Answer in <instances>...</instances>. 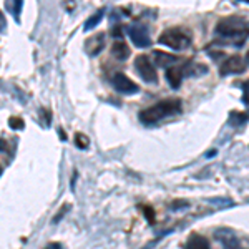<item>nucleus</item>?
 I'll list each match as a JSON object with an SVG mask.
<instances>
[{"label": "nucleus", "mask_w": 249, "mask_h": 249, "mask_svg": "<svg viewBox=\"0 0 249 249\" xmlns=\"http://www.w3.org/2000/svg\"><path fill=\"white\" fill-rule=\"evenodd\" d=\"M181 111V102L176 98H170V100H163V102H158L156 105H151L144 110L140 111V120L142 123H146V124H151V123H156L160 120L166 118L170 115H176Z\"/></svg>", "instance_id": "1"}, {"label": "nucleus", "mask_w": 249, "mask_h": 249, "mask_svg": "<svg viewBox=\"0 0 249 249\" xmlns=\"http://www.w3.org/2000/svg\"><path fill=\"white\" fill-rule=\"evenodd\" d=\"M216 34L228 40H238V45H243L249 35V25L239 17H226L218 22Z\"/></svg>", "instance_id": "2"}, {"label": "nucleus", "mask_w": 249, "mask_h": 249, "mask_svg": "<svg viewBox=\"0 0 249 249\" xmlns=\"http://www.w3.org/2000/svg\"><path fill=\"white\" fill-rule=\"evenodd\" d=\"M160 43L168 45L173 50H186L191 45V35L190 32H186L184 29L175 27V29H168L160 35Z\"/></svg>", "instance_id": "3"}, {"label": "nucleus", "mask_w": 249, "mask_h": 249, "mask_svg": "<svg viewBox=\"0 0 249 249\" xmlns=\"http://www.w3.org/2000/svg\"><path fill=\"white\" fill-rule=\"evenodd\" d=\"M135 68H136V71L140 73V77H142L146 83H156V82H158V73H156V68H155L153 63L150 62L148 55H138V57L135 58Z\"/></svg>", "instance_id": "4"}, {"label": "nucleus", "mask_w": 249, "mask_h": 249, "mask_svg": "<svg viewBox=\"0 0 249 249\" xmlns=\"http://www.w3.org/2000/svg\"><path fill=\"white\" fill-rule=\"evenodd\" d=\"M246 70V63L239 55H232L228 60H224L223 65L219 68V75L221 77H228V75H234V73H243Z\"/></svg>", "instance_id": "5"}, {"label": "nucleus", "mask_w": 249, "mask_h": 249, "mask_svg": "<svg viewBox=\"0 0 249 249\" xmlns=\"http://www.w3.org/2000/svg\"><path fill=\"white\" fill-rule=\"evenodd\" d=\"M113 87L116 91L120 93H126V95H133L140 90L138 85L131 80L130 77H126L124 73H115L113 75Z\"/></svg>", "instance_id": "6"}, {"label": "nucleus", "mask_w": 249, "mask_h": 249, "mask_svg": "<svg viewBox=\"0 0 249 249\" xmlns=\"http://www.w3.org/2000/svg\"><path fill=\"white\" fill-rule=\"evenodd\" d=\"M214 238L216 241H219V244H223L226 249H238L239 246V239L234 234V231L230 228H219L214 231Z\"/></svg>", "instance_id": "7"}, {"label": "nucleus", "mask_w": 249, "mask_h": 249, "mask_svg": "<svg viewBox=\"0 0 249 249\" xmlns=\"http://www.w3.org/2000/svg\"><path fill=\"white\" fill-rule=\"evenodd\" d=\"M105 48V34H95L93 37H90L85 42V50L90 57H96L100 52Z\"/></svg>", "instance_id": "8"}, {"label": "nucleus", "mask_w": 249, "mask_h": 249, "mask_svg": "<svg viewBox=\"0 0 249 249\" xmlns=\"http://www.w3.org/2000/svg\"><path fill=\"white\" fill-rule=\"evenodd\" d=\"M128 35H130L131 42H133L136 47H150L151 45L150 35H148V32L144 30L143 27H130Z\"/></svg>", "instance_id": "9"}, {"label": "nucleus", "mask_w": 249, "mask_h": 249, "mask_svg": "<svg viewBox=\"0 0 249 249\" xmlns=\"http://www.w3.org/2000/svg\"><path fill=\"white\" fill-rule=\"evenodd\" d=\"M111 55H113L116 60L123 62V60H126L131 55V50H130V47L126 45V42L118 38V40H115L113 45H111Z\"/></svg>", "instance_id": "10"}, {"label": "nucleus", "mask_w": 249, "mask_h": 249, "mask_svg": "<svg viewBox=\"0 0 249 249\" xmlns=\"http://www.w3.org/2000/svg\"><path fill=\"white\" fill-rule=\"evenodd\" d=\"M183 68H178V67H171L170 70H166V80L170 83L171 88L178 90L181 87V82H183Z\"/></svg>", "instance_id": "11"}, {"label": "nucleus", "mask_w": 249, "mask_h": 249, "mask_svg": "<svg viewBox=\"0 0 249 249\" xmlns=\"http://www.w3.org/2000/svg\"><path fill=\"white\" fill-rule=\"evenodd\" d=\"M153 58H155L156 67H161V68H166V67L171 68L173 63L178 60V58L175 57V55H170V53H166V52H161V50L153 52Z\"/></svg>", "instance_id": "12"}, {"label": "nucleus", "mask_w": 249, "mask_h": 249, "mask_svg": "<svg viewBox=\"0 0 249 249\" xmlns=\"http://www.w3.org/2000/svg\"><path fill=\"white\" fill-rule=\"evenodd\" d=\"M186 249H210V244L208 241L199 234H191L190 239H188Z\"/></svg>", "instance_id": "13"}, {"label": "nucleus", "mask_w": 249, "mask_h": 249, "mask_svg": "<svg viewBox=\"0 0 249 249\" xmlns=\"http://www.w3.org/2000/svg\"><path fill=\"white\" fill-rule=\"evenodd\" d=\"M103 15H105V9H102V10H98L96 14L91 15L90 18L85 22V30H90V29H95L96 25L100 23V20L103 18Z\"/></svg>", "instance_id": "14"}, {"label": "nucleus", "mask_w": 249, "mask_h": 249, "mask_svg": "<svg viewBox=\"0 0 249 249\" xmlns=\"http://www.w3.org/2000/svg\"><path fill=\"white\" fill-rule=\"evenodd\" d=\"M5 7L9 9L10 14L15 17V20L18 22V15H20V10H22L23 3L20 2V0H14V2H7V3H5Z\"/></svg>", "instance_id": "15"}, {"label": "nucleus", "mask_w": 249, "mask_h": 249, "mask_svg": "<svg viewBox=\"0 0 249 249\" xmlns=\"http://www.w3.org/2000/svg\"><path fill=\"white\" fill-rule=\"evenodd\" d=\"M9 126L12 130H23V128H25V123H23V120L18 118V116H10Z\"/></svg>", "instance_id": "16"}, {"label": "nucleus", "mask_w": 249, "mask_h": 249, "mask_svg": "<svg viewBox=\"0 0 249 249\" xmlns=\"http://www.w3.org/2000/svg\"><path fill=\"white\" fill-rule=\"evenodd\" d=\"M75 143H77V146L80 150H87L88 144H90V140H88L83 133H77V136H75Z\"/></svg>", "instance_id": "17"}, {"label": "nucleus", "mask_w": 249, "mask_h": 249, "mask_svg": "<svg viewBox=\"0 0 249 249\" xmlns=\"http://www.w3.org/2000/svg\"><path fill=\"white\" fill-rule=\"evenodd\" d=\"M232 120H236V122L234 123H232V124H236V123H244V122H246V120H248V115L246 113H239V111H232V113H231V122H232Z\"/></svg>", "instance_id": "18"}, {"label": "nucleus", "mask_w": 249, "mask_h": 249, "mask_svg": "<svg viewBox=\"0 0 249 249\" xmlns=\"http://www.w3.org/2000/svg\"><path fill=\"white\" fill-rule=\"evenodd\" d=\"M143 211H144V216H146V219L150 221V223H153V221H155V211H153V208L143 206Z\"/></svg>", "instance_id": "19"}, {"label": "nucleus", "mask_w": 249, "mask_h": 249, "mask_svg": "<svg viewBox=\"0 0 249 249\" xmlns=\"http://www.w3.org/2000/svg\"><path fill=\"white\" fill-rule=\"evenodd\" d=\"M243 102H244V105L249 107V80L243 87Z\"/></svg>", "instance_id": "20"}, {"label": "nucleus", "mask_w": 249, "mask_h": 249, "mask_svg": "<svg viewBox=\"0 0 249 249\" xmlns=\"http://www.w3.org/2000/svg\"><path fill=\"white\" fill-rule=\"evenodd\" d=\"M5 27H7V18H5V15L2 14V10H0V32L5 30Z\"/></svg>", "instance_id": "21"}, {"label": "nucleus", "mask_w": 249, "mask_h": 249, "mask_svg": "<svg viewBox=\"0 0 249 249\" xmlns=\"http://www.w3.org/2000/svg\"><path fill=\"white\" fill-rule=\"evenodd\" d=\"M42 115H43V120H45V123H47V124L50 123V120H52V113H50V111L43 108V110H42Z\"/></svg>", "instance_id": "22"}, {"label": "nucleus", "mask_w": 249, "mask_h": 249, "mask_svg": "<svg viewBox=\"0 0 249 249\" xmlns=\"http://www.w3.org/2000/svg\"><path fill=\"white\" fill-rule=\"evenodd\" d=\"M45 249H63V246L60 243H50Z\"/></svg>", "instance_id": "23"}, {"label": "nucleus", "mask_w": 249, "mask_h": 249, "mask_svg": "<svg viewBox=\"0 0 249 249\" xmlns=\"http://www.w3.org/2000/svg\"><path fill=\"white\" fill-rule=\"evenodd\" d=\"M67 210H68V206H65V208H62V210H60V211H58V216H57V218H55V219H53V221H55V223H57V221H58L60 218H62V216H63V214H65V211H67Z\"/></svg>", "instance_id": "24"}, {"label": "nucleus", "mask_w": 249, "mask_h": 249, "mask_svg": "<svg viewBox=\"0 0 249 249\" xmlns=\"http://www.w3.org/2000/svg\"><path fill=\"white\" fill-rule=\"evenodd\" d=\"M122 27H115L113 30H111V34H113V37H116V35H118V37H122Z\"/></svg>", "instance_id": "25"}, {"label": "nucleus", "mask_w": 249, "mask_h": 249, "mask_svg": "<svg viewBox=\"0 0 249 249\" xmlns=\"http://www.w3.org/2000/svg\"><path fill=\"white\" fill-rule=\"evenodd\" d=\"M60 138H62V140H67V136H65V131H60Z\"/></svg>", "instance_id": "26"}, {"label": "nucleus", "mask_w": 249, "mask_h": 249, "mask_svg": "<svg viewBox=\"0 0 249 249\" xmlns=\"http://www.w3.org/2000/svg\"><path fill=\"white\" fill-rule=\"evenodd\" d=\"M246 62H248V65H249V52L246 53Z\"/></svg>", "instance_id": "27"}, {"label": "nucleus", "mask_w": 249, "mask_h": 249, "mask_svg": "<svg viewBox=\"0 0 249 249\" xmlns=\"http://www.w3.org/2000/svg\"><path fill=\"white\" fill-rule=\"evenodd\" d=\"M0 171H2V170H0Z\"/></svg>", "instance_id": "28"}]
</instances>
